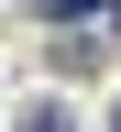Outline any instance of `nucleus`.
Here are the masks:
<instances>
[{"label":"nucleus","instance_id":"obj_1","mask_svg":"<svg viewBox=\"0 0 121 132\" xmlns=\"http://www.w3.org/2000/svg\"><path fill=\"white\" fill-rule=\"evenodd\" d=\"M55 22H88V11H121V0H44Z\"/></svg>","mask_w":121,"mask_h":132},{"label":"nucleus","instance_id":"obj_2","mask_svg":"<svg viewBox=\"0 0 121 132\" xmlns=\"http://www.w3.org/2000/svg\"><path fill=\"white\" fill-rule=\"evenodd\" d=\"M22 132H77V121H66V110H33V121H22Z\"/></svg>","mask_w":121,"mask_h":132},{"label":"nucleus","instance_id":"obj_3","mask_svg":"<svg viewBox=\"0 0 121 132\" xmlns=\"http://www.w3.org/2000/svg\"><path fill=\"white\" fill-rule=\"evenodd\" d=\"M110 132H121V110H110Z\"/></svg>","mask_w":121,"mask_h":132}]
</instances>
